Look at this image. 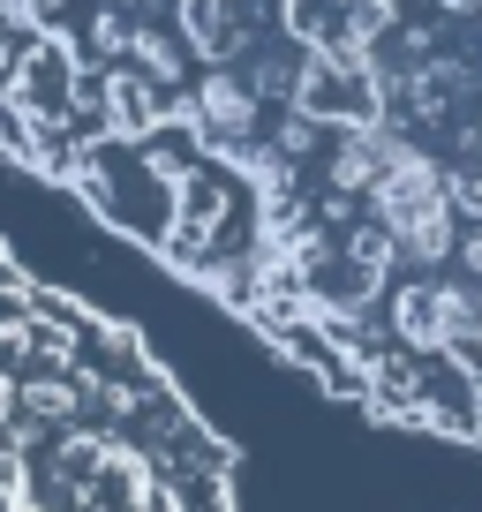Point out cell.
Returning a JSON list of instances; mask_svg holds the SVG:
<instances>
[{"mask_svg":"<svg viewBox=\"0 0 482 512\" xmlns=\"http://www.w3.org/2000/svg\"><path fill=\"white\" fill-rule=\"evenodd\" d=\"M362 211L392 226L407 272H445L452 256H460V226L467 219H460V204H452V189H445V159L422 151L415 136H407V151L385 166V181L362 196Z\"/></svg>","mask_w":482,"mask_h":512,"instance_id":"obj_1","label":"cell"},{"mask_svg":"<svg viewBox=\"0 0 482 512\" xmlns=\"http://www.w3.org/2000/svg\"><path fill=\"white\" fill-rule=\"evenodd\" d=\"M475 339V279H407L392 287V347L407 354H452Z\"/></svg>","mask_w":482,"mask_h":512,"instance_id":"obj_2","label":"cell"},{"mask_svg":"<svg viewBox=\"0 0 482 512\" xmlns=\"http://www.w3.org/2000/svg\"><path fill=\"white\" fill-rule=\"evenodd\" d=\"M189 106H196V121H204L211 144H249L257 121H264V98L249 91L241 68H204V83L189 91Z\"/></svg>","mask_w":482,"mask_h":512,"instance_id":"obj_3","label":"cell"},{"mask_svg":"<svg viewBox=\"0 0 482 512\" xmlns=\"http://www.w3.org/2000/svg\"><path fill=\"white\" fill-rule=\"evenodd\" d=\"M174 31L189 46V61H204V68H234L249 53L241 0H174Z\"/></svg>","mask_w":482,"mask_h":512,"instance_id":"obj_4","label":"cell"},{"mask_svg":"<svg viewBox=\"0 0 482 512\" xmlns=\"http://www.w3.org/2000/svg\"><path fill=\"white\" fill-rule=\"evenodd\" d=\"M83 407H91V400H83V384H76V377H61V369H38V377H23V415L46 422V430L76 422Z\"/></svg>","mask_w":482,"mask_h":512,"instance_id":"obj_5","label":"cell"},{"mask_svg":"<svg viewBox=\"0 0 482 512\" xmlns=\"http://www.w3.org/2000/svg\"><path fill=\"white\" fill-rule=\"evenodd\" d=\"M129 61L144 68L151 83H166V91H174V83H181V61H189V46H181V31L166 38V31H151V23H136V38H129Z\"/></svg>","mask_w":482,"mask_h":512,"instance_id":"obj_6","label":"cell"},{"mask_svg":"<svg viewBox=\"0 0 482 512\" xmlns=\"http://www.w3.org/2000/svg\"><path fill=\"white\" fill-rule=\"evenodd\" d=\"M129 38H136L129 8H113V0H98V16H91V53H98V61H129Z\"/></svg>","mask_w":482,"mask_h":512,"instance_id":"obj_7","label":"cell"},{"mask_svg":"<svg viewBox=\"0 0 482 512\" xmlns=\"http://www.w3.org/2000/svg\"><path fill=\"white\" fill-rule=\"evenodd\" d=\"M445 189H452V204H460V219L475 226L482 219V166L475 159H445Z\"/></svg>","mask_w":482,"mask_h":512,"instance_id":"obj_8","label":"cell"},{"mask_svg":"<svg viewBox=\"0 0 482 512\" xmlns=\"http://www.w3.org/2000/svg\"><path fill=\"white\" fill-rule=\"evenodd\" d=\"M452 264H460L467 279H482V219H475V226H460V256H452Z\"/></svg>","mask_w":482,"mask_h":512,"instance_id":"obj_9","label":"cell"},{"mask_svg":"<svg viewBox=\"0 0 482 512\" xmlns=\"http://www.w3.org/2000/svg\"><path fill=\"white\" fill-rule=\"evenodd\" d=\"M16 415H23V384H16V377H0V430H8Z\"/></svg>","mask_w":482,"mask_h":512,"instance_id":"obj_10","label":"cell"},{"mask_svg":"<svg viewBox=\"0 0 482 512\" xmlns=\"http://www.w3.org/2000/svg\"><path fill=\"white\" fill-rule=\"evenodd\" d=\"M467 347L482 354V279H475V339H467Z\"/></svg>","mask_w":482,"mask_h":512,"instance_id":"obj_11","label":"cell"}]
</instances>
